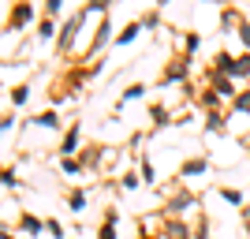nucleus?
Listing matches in <instances>:
<instances>
[{"mask_svg": "<svg viewBox=\"0 0 250 239\" xmlns=\"http://www.w3.org/2000/svg\"><path fill=\"white\" fill-rule=\"evenodd\" d=\"M34 124H38V127H52V124H56V116H52V112H45V116H38Z\"/></svg>", "mask_w": 250, "mask_h": 239, "instance_id": "obj_1", "label": "nucleus"}, {"mask_svg": "<svg viewBox=\"0 0 250 239\" xmlns=\"http://www.w3.org/2000/svg\"><path fill=\"white\" fill-rule=\"evenodd\" d=\"M26 19H30V8H19V11H15V26H22Z\"/></svg>", "mask_w": 250, "mask_h": 239, "instance_id": "obj_2", "label": "nucleus"}, {"mask_svg": "<svg viewBox=\"0 0 250 239\" xmlns=\"http://www.w3.org/2000/svg\"><path fill=\"white\" fill-rule=\"evenodd\" d=\"M26 94H30V90H26V86H19V90L11 94V97H15V105H22V101H26Z\"/></svg>", "mask_w": 250, "mask_h": 239, "instance_id": "obj_3", "label": "nucleus"}, {"mask_svg": "<svg viewBox=\"0 0 250 239\" xmlns=\"http://www.w3.org/2000/svg\"><path fill=\"white\" fill-rule=\"evenodd\" d=\"M239 112H250V94H243V97H239Z\"/></svg>", "mask_w": 250, "mask_h": 239, "instance_id": "obj_4", "label": "nucleus"}, {"mask_svg": "<svg viewBox=\"0 0 250 239\" xmlns=\"http://www.w3.org/2000/svg\"><path fill=\"white\" fill-rule=\"evenodd\" d=\"M101 239H116V232L112 228H101Z\"/></svg>", "mask_w": 250, "mask_h": 239, "instance_id": "obj_5", "label": "nucleus"}, {"mask_svg": "<svg viewBox=\"0 0 250 239\" xmlns=\"http://www.w3.org/2000/svg\"><path fill=\"white\" fill-rule=\"evenodd\" d=\"M243 42H247V45H250V26H243Z\"/></svg>", "mask_w": 250, "mask_h": 239, "instance_id": "obj_6", "label": "nucleus"}]
</instances>
